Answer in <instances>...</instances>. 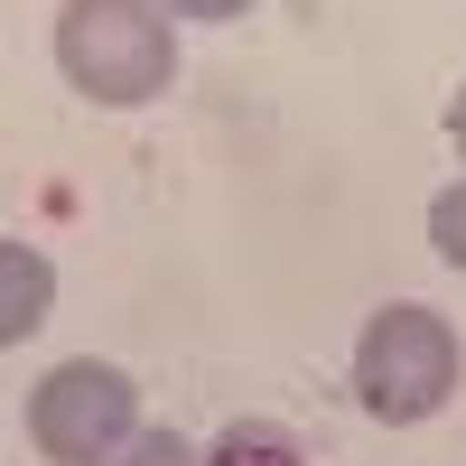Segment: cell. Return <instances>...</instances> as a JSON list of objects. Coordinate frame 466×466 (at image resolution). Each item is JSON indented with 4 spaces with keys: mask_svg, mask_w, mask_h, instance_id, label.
I'll list each match as a JSON object with an SVG mask.
<instances>
[{
    "mask_svg": "<svg viewBox=\"0 0 466 466\" xmlns=\"http://www.w3.org/2000/svg\"><path fill=\"white\" fill-rule=\"evenodd\" d=\"M56 75L103 112L159 103L177 75V19L159 0H66L56 10Z\"/></svg>",
    "mask_w": 466,
    "mask_h": 466,
    "instance_id": "obj_1",
    "label": "cell"
},
{
    "mask_svg": "<svg viewBox=\"0 0 466 466\" xmlns=\"http://www.w3.org/2000/svg\"><path fill=\"white\" fill-rule=\"evenodd\" d=\"M457 373H466L457 327L439 318V308H420V299L373 308L364 336H355V401L382 420V430H420L430 410H448Z\"/></svg>",
    "mask_w": 466,
    "mask_h": 466,
    "instance_id": "obj_2",
    "label": "cell"
},
{
    "mask_svg": "<svg viewBox=\"0 0 466 466\" xmlns=\"http://www.w3.org/2000/svg\"><path fill=\"white\" fill-rule=\"evenodd\" d=\"M140 439V382L122 364H56L28 392V448L47 466H112Z\"/></svg>",
    "mask_w": 466,
    "mask_h": 466,
    "instance_id": "obj_3",
    "label": "cell"
},
{
    "mask_svg": "<svg viewBox=\"0 0 466 466\" xmlns=\"http://www.w3.org/2000/svg\"><path fill=\"white\" fill-rule=\"evenodd\" d=\"M47 308H56V270H47V252L0 243V355L47 327Z\"/></svg>",
    "mask_w": 466,
    "mask_h": 466,
    "instance_id": "obj_4",
    "label": "cell"
},
{
    "mask_svg": "<svg viewBox=\"0 0 466 466\" xmlns=\"http://www.w3.org/2000/svg\"><path fill=\"white\" fill-rule=\"evenodd\" d=\"M206 466H308V448L280 430V420H233V430L206 448Z\"/></svg>",
    "mask_w": 466,
    "mask_h": 466,
    "instance_id": "obj_5",
    "label": "cell"
},
{
    "mask_svg": "<svg viewBox=\"0 0 466 466\" xmlns=\"http://www.w3.org/2000/svg\"><path fill=\"white\" fill-rule=\"evenodd\" d=\"M430 252H439L448 270H466V177L430 197Z\"/></svg>",
    "mask_w": 466,
    "mask_h": 466,
    "instance_id": "obj_6",
    "label": "cell"
},
{
    "mask_svg": "<svg viewBox=\"0 0 466 466\" xmlns=\"http://www.w3.org/2000/svg\"><path fill=\"white\" fill-rule=\"evenodd\" d=\"M112 466H206V448H187L177 430H140V439L112 457Z\"/></svg>",
    "mask_w": 466,
    "mask_h": 466,
    "instance_id": "obj_7",
    "label": "cell"
},
{
    "mask_svg": "<svg viewBox=\"0 0 466 466\" xmlns=\"http://www.w3.org/2000/svg\"><path fill=\"white\" fill-rule=\"evenodd\" d=\"M159 10H168V19H243L252 0H159Z\"/></svg>",
    "mask_w": 466,
    "mask_h": 466,
    "instance_id": "obj_8",
    "label": "cell"
},
{
    "mask_svg": "<svg viewBox=\"0 0 466 466\" xmlns=\"http://www.w3.org/2000/svg\"><path fill=\"white\" fill-rule=\"evenodd\" d=\"M448 140L466 149V85H457V103H448Z\"/></svg>",
    "mask_w": 466,
    "mask_h": 466,
    "instance_id": "obj_9",
    "label": "cell"
}]
</instances>
